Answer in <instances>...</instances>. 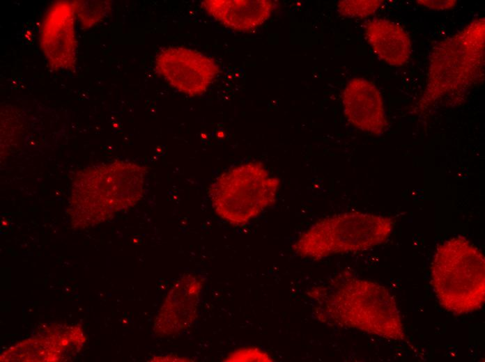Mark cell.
Segmentation results:
<instances>
[{"mask_svg":"<svg viewBox=\"0 0 485 362\" xmlns=\"http://www.w3.org/2000/svg\"><path fill=\"white\" fill-rule=\"evenodd\" d=\"M310 293L318 305L316 315L322 321L392 340L406 338L393 296L377 283L339 276Z\"/></svg>","mask_w":485,"mask_h":362,"instance_id":"cell-1","label":"cell"},{"mask_svg":"<svg viewBox=\"0 0 485 362\" xmlns=\"http://www.w3.org/2000/svg\"><path fill=\"white\" fill-rule=\"evenodd\" d=\"M146 170L117 161L91 166L75 178L69 210L73 225L85 228L109 219L143 197Z\"/></svg>","mask_w":485,"mask_h":362,"instance_id":"cell-2","label":"cell"},{"mask_svg":"<svg viewBox=\"0 0 485 362\" xmlns=\"http://www.w3.org/2000/svg\"><path fill=\"white\" fill-rule=\"evenodd\" d=\"M431 285L440 304L456 315L479 309L485 301V258L468 239L450 238L436 250Z\"/></svg>","mask_w":485,"mask_h":362,"instance_id":"cell-3","label":"cell"},{"mask_svg":"<svg viewBox=\"0 0 485 362\" xmlns=\"http://www.w3.org/2000/svg\"><path fill=\"white\" fill-rule=\"evenodd\" d=\"M484 31V18L476 19L434 47L426 89L419 101L422 107L465 88L483 76Z\"/></svg>","mask_w":485,"mask_h":362,"instance_id":"cell-4","label":"cell"},{"mask_svg":"<svg viewBox=\"0 0 485 362\" xmlns=\"http://www.w3.org/2000/svg\"><path fill=\"white\" fill-rule=\"evenodd\" d=\"M393 227L387 217L348 212L318 221L300 235L292 247L302 258L320 260L381 244L390 236Z\"/></svg>","mask_w":485,"mask_h":362,"instance_id":"cell-5","label":"cell"},{"mask_svg":"<svg viewBox=\"0 0 485 362\" xmlns=\"http://www.w3.org/2000/svg\"><path fill=\"white\" fill-rule=\"evenodd\" d=\"M279 185V179L262 163L250 162L222 173L210 185L208 194L220 218L241 226L275 203Z\"/></svg>","mask_w":485,"mask_h":362,"instance_id":"cell-6","label":"cell"},{"mask_svg":"<svg viewBox=\"0 0 485 362\" xmlns=\"http://www.w3.org/2000/svg\"><path fill=\"white\" fill-rule=\"evenodd\" d=\"M155 69L167 83L190 96L204 93L219 72L212 58L183 47L162 49L155 58Z\"/></svg>","mask_w":485,"mask_h":362,"instance_id":"cell-7","label":"cell"},{"mask_svg":"<svg viewBox=\"0 0 485 362\" xmlns=\"http://www.w3.org/2000/svg\"><path fill=\"white\" fill-rule=\"evenodd\" d=\"M75 18L72 1H69L53 3L43 18L40 47L54 70H72L76 65Z\"/></svg>","mask_w":485,"mask_h":362,"instance_id":"cell-8","label":"cell"},{"mask_svg":"<svg viewBox=\"0 0 485 362\" xmlns=\"http://www.w3.org/2000/svg\"><path fill=\"white\" fill-rule=\"evenodd\" d=\"M203 280L187 273L171 288L157 315L154 331L161 336H174L190 327L197 315Z\"/></svg>","mask_w":485,"mask_h":362,"instance_id":"cell-9","label":"cell"},{"mask_svg":"<svg viewBox=\"0 0 485 362\" xmlns=\"http://www.w3.org/2000/svg\"><path fill=\"white\" fill-rule=\"evenodd\" d=\"M346 119L357 129L374 134H382L387 127L382 95L374 84L363 78H353L342 94Z\"/></svg>","mask_w":485,"mask_h":362,"instance_id":"cell-10","label":"cell"},{"mask_svg":"<svg viewBox=\"0 0 485 362\" xmlns=\"http://www.w3.org/2000/svg\"><path fill=\"white\" fill-rule=\"evenodd\" d=\"M202 6L224 26L246 31L263 24L271 15L274 4L269 0H206Z\"/></svg>","mask_w":485,"mask_h":362,"instance_id":"cell-11","label":"cell"},{"mask_svg":"<svg viewBox=\"0 0 485 362\" xmlns=\"http://www.w3.org/2000/svg\"><path fill=\"white\" fill-rule=\"evenodd\" d=\"M364 33L374 52L389 65H402L409 59L410 39L399 24L375 18L366 24Z\"/></svg>","mask_w":485,"mask_h":362,"instance_id":"cell-12","label":"cell"},{"mask_svg":"<svg viewBox=\"0 0 485 362\" xmlns=\"http://www.w3.org/2000/svg\"><path fill=\"white\" fill-rule=\"evenodd\" d=\"M72 3L76 17L86 29L98 23L111 9L108 1H74Z\"/></svg>","mask_w":485,"mask_h":362,"instance_id":"cell-13","label":"cell"},{"mask_svg":"<svg viewBox=\"0 0 485 362\" xmlns=\"http://www.w3.org/2000/svg\"><path fill=\"white\" fill-rule=\"evenodd\" d=\"M380 0H345L339 1V13L347 17H366L373 15L383 4Z\"/></svg>","mask_w":485,"mask_h":362,"instance_id":"cell-14","label":"cell"},{"mask_svg":"<svg viewBox=\"0 0 485 362\" xmlns=\"http://www.w3.org/2000/svg\"><path fill=\"white\" fill-rule=\"evenodd\" d=\"M270 358L265 352L254 347L240 348L231 353L226 361H268Z\"/></svg>","mask_w":485,"mask_h":362,"instance_id":"cell-15","label":"cell"},{"mask_svg":"<svg viewBox=\"0 0 485 362\" xmlns=\"http://www.w3.org/2000/svg\"><path fill=\"white\" fill-rule=\"evenodd\" d=\"M417 3L427 7L433 10H447L451 9L454 7L456 4V1L454 0H447V1H426V0H419L417 1Z\"/></svg>","mask_w":485,"mask_h":362,"instance_id":"cell-16","label":"cell"},{"mask_svg":"<svg viewBox=\"0 0 485 362\" xmlns=\"http://www.w3.org/2000/svg\"><path fill=\"white\" fill-rule=\"evenodd\" d=\"M153 361H189L187 358L176 356L171 354L162 356L157 358H154Z\"/></svg>","mask_w":485,"mask_h":362,"instance_id":"cell-17","label":"cell"}]
</instances>
